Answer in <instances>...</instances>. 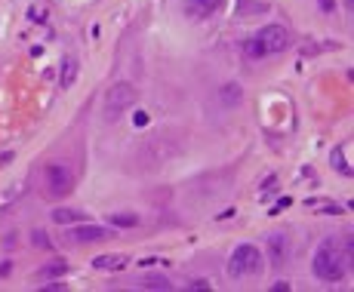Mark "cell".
I'll list each match as a JSON object with an SVG mask.
<instances>
[{
    "instance_id": "cell-1",
    "label": "cell",
    "mask_w": 354,
    "mask_h": 292,
    "mask_svg": "<svg viewBox=\"0 0 354 292\" xmlns=\"http://www.w3.org/2000/svg\"><path fill=\"white\" fill-rule=\"evenodd\" d=\"M348 264H351V247L342 243L339 237H326L314 252V274L324 283L342 280L348 274Z\"/></svg>"
},
{
    "instance_id": "cell-2",
    "label": "cell",
    "mask_w": 354,
    "mask_h": 292,
    "mask_svg": "<svg viewBox=\"0 0 354 292\" xmlns=\"http://www.w3.org/2000/svg\"><path fill=\"white\" fill-rule=\"evenodd\" d=\"M262 271V252L253 243H240L228 258V277L240 280V277H256Z\"/></svg>"
},
{
    "instance_id": "cell-3",
    "label": "cell",
    "mask_w": 354,
    "mask_h": 292,
    "mask_svg": "<svg viewBox=\"0 0 354 292\" xmlns=\"http://www.w3.org/2000/svg\"><path fill=\"white\" fill-rule=\"evenodd\" d=\"M136 98L139 96H136L133 83H114L108 90V96H105V121H117L127 108H133Z\"/></svg>"
},
{
    "instance_id": "cell-4",
    "label": "cell",
    "mask_w": 354,
    "mask_h": 292,
    "mask_svg": "<svg viewBox=\"0 0 354 292\" xmlns=\"http://www.w3.org/2000/svg\"><path fill=\"white\" fill-rule=\"evenodd\" d=\"M43 188H47L50 197H68L71 188H74V172L65 163H50L43 169Z\"/></svg>"
},
{
    "instance_id": "cell-5",
    "label": "cell",
    "mask_w": 354,
    "mask_h": 292,
    "mask_svg": "<svg viewBox=\"0 0 354 292\" xmlns=\"http://www.w3.org/2000/svg\"><path fill=\"white\" fill-rule=\"evenodd\" d=\"M65 240L68 243H102V240H111V228H99V225H77V228L65 231Z\"/></svg>"
},
{
    "instance_id": "cell-6",
    "label": "cell",
    "mask_w": 354,
    "mask_h": 292,
    "mask_svg": "<svg viewBox=\"0 0 354 292\" xmlns=\"http://www.w3.org/2000/svg\"><path fill=\"white\" fill-rule=\"evenodd\" d=\"M256 37H259V43L265 46L268 56L290 46V31H287V25H265V28H262Z\"/></svg>"
},
{
    "instance_id": "cell-7",
    "label": "cell",
    "mask_w": 354,
    "mask_h": 292,
    "mask_svg": "<svg viewBox=\"0 0 354 292\" xmlns=\"http://www.w3.org/2000/svg\"><path fill=\"white\" fill-rule=\"evenodd\" d=\"M219 6H222V0H188L185 10H188V16H194V19H209Z\"/></svg>"
},
{
    "instance_id": "cell-8",
    "label": "cell",
    "mask_w": 354,
    "mask_h": 292,
    "mask_svg": "<svg viewBox=\"0 0 354 292\" xmlns=\"http://www.w3.org/2000/svg\"><path fill=\"white\" fill-rule=\"evenodd\" d=\"M52 222H59V225H74V222H90V218L83 216L81 209L59 207V209H52Z\"/></svg>"
},
{
    "instance_id": "cell-9",
    "label": "cell",
    "mask_w": 354,
    "mask_h": 292,
    "mask_svg": "<svg viewBox=\"0 0 354 292\" xmlns=\"http://www.w3.org/2000/svg\"><path fill=\"white\" fill-rule=\"evenodd\" d=\"M287 255H290V240H287L284 234H274L271 237V258H274V264H284Z\"/></svg>"
},
{
    "instance_id": "cell-10",
    "label": "cell",
    "mask_w": 354,
    "mask_h": 292,
    "mask_svg": "<svg viewBox=\"0 0 354 292\" xmlns=\"http://www.w3.org/2000/svg\"><path fill=\"white\" fill-rule=\"evenodd\" d=\"M123 264H127V255H99V258H93L96 271H117V268H123Z\"/></svg>"
},
{
    "instance_id": "cell-11",
    "label": "cell",
    "mask_w": 354,
    "mask_h": 292,
    "mask_svg": "<svg viewBox=\"0 0 354 292\" xmlns=\"http://www.w3.org/2000/svg\"><path fill=\"white\" fill-rule=\"evenodd\" d=\"M139 286L142 289H173V283H169L167 277H160V274H152V277H142Z\"/></svg>"
},
{
    "instance_id": "cell-12",
    "label": "cell",
    "mask_w": 354,
    "mask_h": 292,
    "mask_svg": "<svg viewBox=\"0 0 354 292\" xmlns=\"http://www.w3.org/2000/svg\"><path fill=\"white\" fill-rule=\"evenodd\" d=\"M114 228H136L139 225V216H133V212H117V216L108 218Z\"/></svg>"
},
{
    "instance_id": "cell-13",
    "label": "cell",
    "mask_w": 354,
    "mask_h": 292,
    "mask_svg": "<svg viewBox=\"0 0 354 292\" xmlns=\"http://www.w3.org/2000/svg\"><path fill=\"white\" fill-rule=\"evenodd\" d=\"M244 52H247V59H262V56H268L265 46L259 43V37H250V41H244Z\"/></svg>"
},
{
    "instance_id": "cell-14",
    "label": "cell",
    "mask_w": 354,
    "mask_h": 292,
    "mask_svg": "<svg viewBox=\"0 0 354 292\" xmlns=\"http://www.w3.org/2000/svg\"><path fill=\"white\" fill-rule=\"evenodd\" d=\"M65 271H68V264L65 262H52L47 268H41V280H50V277H62Z\"/></svg>"
},
{
    "instance_id": "cell-15",
    "label": "cell",
    "mask_w": 354,
    "mask_h": 292,
    "mask_svg": "<svg viewBox=\"0 0 354 292\" xmlns=\"http://www.w3.org/2000/svg\"><path fill=\"white\" fill-rule=\"evenodd\" d=\"M74 71H77V62L74 59H65V65H62V86L65 90L74 83Z\"/></svg>"
},
{
    "instance_id": "cell-16",
    "label": "cell",
    "mask_w": 354,
    "mask_h": 292,
    "mask_svg": "<svg viewBox=\"0 0 354 292\" xmlns=\"http://www.w3.org/2000/svg\"><path fill=\"white\" fill-rule=\"evenodd\" d=\"M330 160H333V167H336L339 172H342V176H351V167H348V163H345L342 148H336V151H333V157H330Z\"/></svg>"
},
{
    "instance_id": "cell-17",
    "label": "cell",
    "mask_w": 354,
    "mask_h": 292,
    "mask_svg": "<svg viewBox=\"0 0 354 292\" xmlns=\"http://www.w3.org/2000/svg\"><path fill=\"white\" fill-rule=\"evenodd\" d=\"M238 98H240V86H225V90H222V102H225V105H234V102H238Z\"/></svg>"
},
{
    "instance_id": "cell-18",
    "label": "cell",
    "mask_w": 354,
    "mask_h": 292,
    "mask_svg": "<svg viewBox=\"0 0 354 292\" xmlns=\"http://www.w3.org/2000/svg\"><path fill=\"white\" fill-rule=\"evenodd\" d=\"M31 237H34V243H37V247H41V249H50V237L43 234V231H34V234H31Z\"/></svg>"
},
{
    "instance_id": "cell-19",
    "label": "cell",
    "mask_w": 354,
    "mask_h": 292,
    "mask_svg": "<svg viewBox=\"0 0 354 292\" xmlns=\"http://www.w3.org/2000/svg\"><path fill=\"white\" fill-rule=\"evenodd\" d=\"M317 6L324 12H333V10H336V0H317Z\"/></svg>"
},
{
    "instance_id": "cell-20",
    "label": "cell",
    "mask_w": 354,
    "mask_h": 292,
    "mask_svg": "<svg viewBox=\"0 0 354 292\" xmlns=\"http://www.w3.org/2000/svg\"><path fill=\"white\" fill-rule=\"evenodd\" d=\"M274 289H278V292H290V283H287V280H278V283H274Z\"/></svg>"
},
{
    "instance_id": "cell-21",
    "label": "cell",
    "mask_w": 354,
    "mask_h": 292,
    "mask_svg": "<svg viewBox=\"0 0 354 292\" xmlns=\"http://www.w3.org/2000/svg\"><path fill=\"white\" fill-rule=\"evenodd\" d=\"M6 274H10V264L3 262V264H0V277H6Z\"/></svg>"
}]
</instances>
